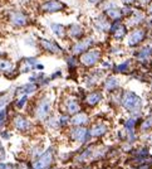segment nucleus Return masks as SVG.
Returning a JSON list of instances; mask_svg holds the SVG:
<instances>
[{
    "instance_id": "1",
    "label": "nucleus",
    "mask_w": 152,
    "mask_h": 169,
    "mask_svg": "<svg viewBox=\"0 0 152 169\" xmlns=\"http://www.w3.org/2000/svg\"><path fill=\"white\" fill-rule=\"evenodd\" d=\"M121 105L122 107L128 111L133 118L141 116V110H142V99L137 95L136 92L126 90L122 92L121 96Z\"/></svg>"
},
{
    "instance_id": "2",
    "label": "nucleus",
    "mask_w": 152,
    "mask_h": 169,
    "mask_svg": "<svg viewBox=\"0 0 152 169\" xmlns=\"http://www.w3.org/2000/svg\"><path fill=\"white\" fill-rule=\"evenodd\" d=\"M50 110H52V102L48 97H43L38 101L35 110H34V116L36 120L39 121H44L48 119L49 114H50Z\"/></svg>"
},
{
    "instance_id": "3",
    "label": "nucleus",
    "mask_w": 152,
    "mask_h": 169,
    "mask_svg": "<svg viewBox=\"0 0 152 169\" xmlns=\"http://www.w3.org/2000/svg\"><path fill=\"white\" fill-rule=\"evenodd\" d=\"M69 136L72 140L77 141V143H87L89 139H91V135H89V129L84 127V126H74L70 129V133H69Z\"/></svg>"
},
{
    "instance_id": "4",
    "label": "nucleus",
    "mask_w": 152,
    "mask_h": 169,
    "mask_svg": "<svg viewBox=\"0 0 152 169\" xmlns=\"http://www.w3.org/2000/svg\"><path fill=\"white\" fill-rule=\"evenodd\" d=\"M101 60V52L97 49H93V51H88L86 53H83L81 56V63L84 67H93L94 64H97V62Z\"/></svg>"
},
{
    "instance_id": "5",
    "label": "nucleus",
    "mask_w": 152,
    "mask_h": 169,
    "mask_svg": "<svg viewBox=\"0 0 152 169\" xmlns=\"http://www.w3.org/2000/svg\"><path fill=\"white\" fill-rule=\"evenodd\" d=\"M146 38V30L141 29V28H136L135 30H132L128 35L127 43L129 47H137L138 44H141Z\"/></svg>"
},
{
    "instance_id": "6",
    "label": "nucleus",
    "mask_w": 152,
    "mask_h": 169,
    "mask_svg": "<svg viewBox=\"0 0 152 169\" xmlns=\"http://www.w3.org/2000/svg\"><path fill=\"white\" fill-rule=\"evenodd\" d=\"M13 125L18 131H20V133H27V131H29L32 129V122L24 115H15L13 119Z\"/></svg>"
},
{
    "instance_id": "7",
    "label": "nucleus",
    "mask_w": 152,
    "mask_h": 169,
    "mask_svg": "<svg viewBox=\"0 0 152 169\" xmlns=\"http://www.w3.org/2000/svg\"><path fill=\"white\" fill-rule=\"evenodd\" d=\"M107 131H108L107 125L98 122V124H94V125L89 129V135H91V138H93V139H98V138L103 136V135L107 133Z\"/></svg>"
},
{
    "instance_id": "8",
    "label": "nucleus",
    "mask_w": 152,
    "mask_h": 169,
    "mask_svg": "<svg viewBox=\"0 0 152 169\" xmlns=\"http://www.w3.org/2000/svg\"><path fill=\"white\" fill-rule=\"evenodd\" d=\"M89 122V118L87 114L84 112H77V114H74L72 118H70V124L74 125V126H84Z\"/></svg>"
},
{
    "instance_id": "9",
    "label": "nucleus",
    "mask_w": 152,
    "mask_h": 169,
    "mask_svg": "<svg viewBox=\"0 0 152 169\" xmlns=\"http://www.w3.org/2000/svg\"><path fill=\"white\" fill-rule=\"evenodd\" d=\"M102 99H103L102 92H99V91H92V92H89L88 95L86 96V104L88 106L93 107V106H97L102 101Z\"/></svg>"
},
{
    "instance_id": "10",
    "label": "nucleus",
    "mask_w": 152,
    "mask_h": 169,
    "mask_svg": "<svg viewBox=\"0 0 152 169\" xmlns=\"http://www.w3.org/2000/svg\"><path fill=\"white\" fill-rule=\"evenodd\" d=\"M63 8H64V4L61 3V2H58V0H52V2H48V3H45V4L42 7V9H43L44 11H47V13L59 11V10H62Z\"/></svg>"
},
{
    "instance_id": "11",
    "label": "nucleus",
    "mask_w": 152,
    "mask_h": 169,
    "mask_svg": "<svg viewBox=\"0 0 152 169\" xmlns=\"http://www.w3.org/2000/svg\"><path fill=\"white\" fill-rule=\"evenodd\" d=\"M10 22H11L14 25H16V27H23V25L27 24L28 19H27V16H25L24 14L19 13V11H14V13H11V15H10Z\"/></svg>"
},
{
    "instance_id": "12",
    "label": "nucleus",
    "mask_w": 152,
    "mask_h": 169,
    "mask_svg": "<svg viewBox=\"0 0 152 169\" xmlns=\"http://www.w3.org/2000/svg\"><path fill=\"white\" fill-rule=\"evenodd\" d=\"M40 44H42V47H43L45 51H48V52H50V53H53V54H59V53L62 52L61 47L57 44V43L52 42V41L40 39Z\"/></svg>"
},
{
    "instance_id": "13",
    "label": "nucleus",
    "mask_w": 152,
    "mask_h": 169,
    "mask_svg": "<svg viewBox=\"0 0 152 169\" xmlns=\"http://www.w3.org/2000/svg\"><path fill=\"white\" fill-rule=\"evenodd\" d=\"M111 29L115 32V38L116 39H123L125 37H126V34H127V29H126V27L123 25V24H121L120 23V20H116V24L113 25V27H111Z\"/></svg>"
},
{
    "instance_id": "14",
    "label": "nucleus",
    "mask_w": 152,
    "mask_h": 169,
    "mask_svg": "<svg viewBox=\"0 0 152 169\" xmlns=\"http://www.w3.org/2000/svg\"><path fill=\"white\" fill-rule=\"evenodd\" d=\"M104 90L108 91V92H112V91H116L118 87H120V80L115 76H109L106 78L104 81Z\"/></svg>"
},
{
    "instance_id": "15",
    "label": "nucleus",
    "mask_w": 152,
    "mask_h": 169,
    "mask_svg": "<svg viewBox=\"0 0 152 169\" xmlns=\"http://www.w3.org/2000/svg\"><path fill=\"white\" fill-rule=\"evenodd\" d=\"M65 111L68 112V114H70V115H74V114H77V112L81 111V105L78 104L77 100L69 99L65 102Z\"/></svg>"
},
{
    "instance_id": "16",
    "label": "nucleus",
    "mask_w": 152,
    "mask_h": 169,
    "mask_svg": "<svg viewBox=\"0 0 152 169\" xmlns=\"http://www.w3.org/2000/svg\"><path fill=\"white\" fill-rule=\"evenodd\" d=\"M93 43V41L91 39V38H88V39H84V41H82V42H79V43H77L74 47H73V53L74 54H79V53H82V52H84L86 49H88L89 47H91V44Z\"/></svg>"
},
{
    "instance_id": "17",
    "label": "nucleus",
    "mask_w": 152,
    "mask_h": 169,
    "mask_svg": "<svg viewBox=\"0 0 152 169\" xmlns=\"http://www.w3.org/2000/svg\"><path fill=\"white\" fill-rule=\"evenodd\" d=\"M151 56H152V47L146 46V47H143L142 49H140L136 53V58L138 61H147Z\"/></svg>"
},
{
    "instance_id": "18",
    "label": "nucleus",
    "mask_w": 152,
    "mask_h": 169,
    "mask_svg": "<svg viewBox=\"0 0 152 169\" xmlns=\"http://www.w3.org/2000/svg\"><path fill=\"white\" fill-rule=\"evenodd\" d=\"M35 90H38V85L30 82V83H28V85H24V86H22V87H19V88L15 91V93H20V95H29V93H33Z\"/></svg>"
},
{
    "instance_id": "19",
    "label": "nucleus",
    "mask_w": 152,
    "mask_h": 169,
    "mask_svg": "<svg viewBox=\"0 0 152 169\" xmlns=\"http://www.w3.org/2000/svg\"><path fill=\"white\" fill-rule=\"evenodd\" d=\"M106 13H107V15L111 18V19H113V20H120L121 16H122V10L118 9L117 7H113V8L107 9Z\"/></svg>"
},
{
    "instance_id": "20",
    "label": "nucleus",
    "mask_w": 152,
    "mask_h": 169,
    "mask_svg": "<svg viewBox=\"0 0 152 169\" xmlns=\"http://www.w3.org/2000/svg\"><path fill=\"white\" fill-rule=\"evenodd\" d=\"M14 71V64L9 60H0V72L10 73Z\"/></svg>"
},
{
    "instance_id": "21",
    "label": "nucleus",
    "mask_w": 152,
    "mask_h": 169,
    "mask_svg": "<svg viewBox=\"0 0 152 169\" xmlns=\"http://www.w3.org/2000/svg\"><path fill=\"white\" fill-rule=\"evenodd\" d=\"M145 19V14L142 11H133V15L131 16L129 19V24L131 25H137L140 23H142Z\"/></svg>"
},
{
    "instance_id": "22",
    "label": "nucleus",
    "mask_w": 152,
    "mask_h": 169,
    "mask_svg": "<svg viewBox=\"0 0 152 169\" xmlns=\"http://www.w3.org/2000/svg\"><path fill=\"white\" fill-rule=\"evenodd\" d=\"M129 68H131V61L128 60V61H125V62L117 64V66L115 67V71H116L117 73H127V72L129 71Z\"/></svg>"
},
{
    "instance_id": "23",
    "label": "nucleus",
    "mask_w": 152,
    "mask_h": 169,
    "mask_svg": "<svg viewBox=\"0 0 152 169\" xmlns=\"http://www.w3.org/2000/svg\"><path fill=\"white\" fill-rule=\"evenodd\" d=\"M52 30H53V33L54 34H57L58 37H63L64 35V32H65V29H64V27L63 25H61V24H52Z\"/></svg>"
},
{
    "instance_id": "24",
    "label": "nucleus",
    "mask_w": 152,
    "mask_h": 169,
    "mask_svg": "<svg viewBox=\"0 0 152 169\" xmlns=\"http://www.w3.org/2000/svg\"><path fill=\"white\" fill-rule=\"evenodd\" d=\"M69 34L73 37V38H79L82 35V29L79 25H72L69 29Z\"/></svg>"
},
{
    "instance_id": "25",
    "label": "nucleus",
    "mask_w": 152,
    "mask_h": 169,
    "mask_svg": "<svg viewBox=\"0 0 152 169\" xmlns=\"http://www.w3.org/2000/svg\"><path fill=\"white\" fill-rule=\"evenodd\" d=\"M140 130L143 131V133H147V131L152 130V122H151V120L148 118L142 121V124L140 125Z\"/></svg>"
},
{
    "instance_id": "26",
    "label": "nucleus",
    "mask_w": 152,
    "mask_h": 169,
    "mask_svg": "<svg viewBox=\"0 0 152 169\" xmlns=\"http://www.w3.org/2000/svg\"><path fill=\"white\" fill-rule=\"evenodd\" d=\"M8 119V109H2L0 110V129H2Z\"/></svg>"
},
{
    "instance_id": "27",
    "label": "nucleus",
    "mask_w": 152,
    "mask_h": 169,
    "mask_svg": "<svg viewBox=\"0 0 152 169\" xmlns=\"http://www.w3.org/2000/svg\"><path fill=\"white\" fill-rule=\"evenodd\" d=\"M28 102V95H22V97L19 99V100H16V102H15V106H16V109H23L24 107V105Z\"/></svg>"
},
{
    "instance_id": "28",
    "label": "nucleus",
    "mask_w": 152,
    "mask_h": 169,
    "mask_svg": "<svg viewBox=\"0 0 152 169\" xmlns=\"http://www.w3.org/2000/svg\"><path fill=\"white\" fill-rule=\"evenodd\" d=\"M96 24H97V27H98L101 30H108V28H109L107 20H103L102 18H98V19L96 20Z\"/></svg>"
},
{
    "instance_id": "29",
    "label": "nucleus",
    "mask_w": 152,
    "mask_h": 169,
    "mask_svg": "<svg viewBox=\"0 0 152 169\" xmlns=\"http://www.w3.org/2000/svg\"><path fill=\"white\" fill-rule=\"evenodd\" d=\"M69 122H70L69 116H67V115H62V116L59 118V126L64 127V126H67Z\"/></svg>"
},
{
    "instance_id": "30",
    "label": "nucleus",
    "mask_w": 152,
    "mask_h": 169,
    "mask_svg": "<svg viewBox=\"0 0 152 169\" xmlns=\"http://www.w3.org/2000/svg\"><path fill=\"white\" fill-rule=\"evenodd\" d=\"M131 169H152V167H151V164L146 163V164H140L137 167H133V168H131Z\"/></svg>"
},
{
    "instance_id": "31",
    "label": "nucleus",
    "mask_w": 152,
    "mask_h": 169,
    "mask_svg": "<svg viewBox=\"0 0 152 169\" xmlns=\"http://www.w3.org/2000/svg\"><path fill=\"white\" fill-rule=\"evenodd\" d=\"M0 169H16L11 164H5V163H0Z\"/></svg>"
},
{
    "instance_id": "32",
    "label": "nucleus",
    "mask_w": 152,
    "mask_h": 169,
    "mask_svg": "<svg viewBox=\"0 0 152 169\" xmlns=\"http://www.w3.org/2000/svg\"><path fill=\"white\" fill-rule=\"evenodd\" d=\"M4 159H5V149L0 144V160H4Z\"/></svg>"
},
{
    "instance_id": "33",
    "label": "nucleus",
    "mask_w": 152,
    "mask_h": 169,
    "mask_svg": "<svg viewBox=\"0 0 152 169\" xmlns=\"http://www.w3.org/2000/svg\"><path fill=\"white\" fill-rule=\"evenodd\" d=\"M68 63H69V66H70V67L77 66V61H74L73 58H68Z\"/></svg>"
},
{
    "instance_id": "34",
    "label": "nucleus",
    "mask_w": 152,
    "mask_h": 169,
    "mask_svg": "<svg viewBox=\"0 0 152 169\" xmlns=\"http://www.w3.org/2000/svg\"><path fill=\"white\" fill-rule=\"evenodd\" d=\"M121 2L123 3V4H127V5H129V4H132L135 2V0H121Z\"/></svg>"
},
{
    "instance_id": "35",
    "label": "nucleus",
    "mask_w": 152,
    "mask_h": 169,
    "mask_svg": "<svg viewBox=\"0 0 152 169\" xmlns=\"http://www.w3.org/2000/svg\"><path fill=\"white\" fill-rule=\"evenodd\" d=\"M5 104H6V100H5V99H0V109H2Z\"/></svg>"
},
{
    "instance_id": "36",
    "label": "nucleus",
    "mask_w": 152,
    "mask_h": 169,
    "mask_svg": "<svg viewBox=\"0 0 152 169\" xmlns=\"http://www.w3.org/2000/svg\"><path fill=\"white\" fill-rule=\"evenodd\" d=\"M88 2H89V3H93V4H97V3L101 2V0H88Z\"/></svg>"
},
{
    "instance_id": "37",
    "label": "nucleus",
    "mask_w": 152,
    "mask_h": 169,
    "mask_svg": "<svg viewBox=\"0 0 152 169\" xmlns=\"http://www.w3.org/2000/svg\"><path fill=\"white\" fill-rule=\"evenodd\" d=\"M147 139H148V143H150V144H152V135H148V138H147Z\"/></svg>"
},
{
    "instance_id": "38",
    "label": "nucleus",
    "mask_w": 152,
    "mask_h": 169,
    "mask_svg": "<svg viewBox=\"0 0 152 169\" xmlns=\"http://www.w3.org/2000/svg\"><path fill=\"white\" fill-rule=\"evenodd\" d=\"M48 169H62V168H59V167H49Z\"/></svg>"
},
{
    "instance_id": "39",
    "label": "nucleus",
    "mask_w": 152,
    "mask_h": 169,
    "mask_svg": "<svg viewBox=\"0 0 152 169\" xmlns=\"http://www.w3.org/2000/svg\"><path fill=\"white\" fill-rule=\"evenodd\" d=\"M148 11L152 14V4H150V7H148Z\"/></svg>"
},
{
    "instance_id": "40",
    "label": "nucleus",
    "mask_w": 152,
    "mask_h": 169,
    "mask_svg": "<svg viewBox=\"0 0 152 169\" xmlns=\"http://www.w3.org/2000/svg\"><path fill=\"white\" fill-rule=\"evenodd\" d=\"M148 119L151 120V122H152V111H151V114H150V116H148Z\"/></svg>"
},
{
    "instance_id": "41",
    "label": "nucleus",
    "mask_w": 152,
    "mask_h": 169,
    "mask_svg": "<svg viewBox=\"0 0 152 169\" xmlns=\"http://www.w3.org/2000/svg\"><path fill=\"white\" fill-rule=\"evenodd\" d=\"M84 169H91V168H84Z\"/></svg>"
}]
</instances>
